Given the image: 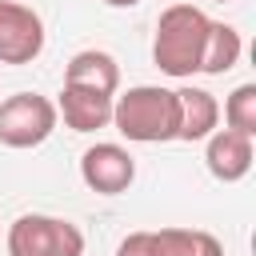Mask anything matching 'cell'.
<instances>
[{"label":"cell","instance_id":"3957f363","mask_svg":"<svg viewBox=\"0 0 256 256\" xmlns=\"http://www.w3.org/2000/svg\"><path fill=\"white\" fill-rule=\"evenodd\" d=\"M8 256H84V232L72 220L24 212L8 224Z\"/></svg>","mask_w":256,"mask_h":256},{"label":"cell","instance_id":"9a60e30c","mask_svg":"<svg viewBox=\"0 0 256 256\" xmlns=\"http://www.w3.org/2000/svg\"><path fill=\"white\" fill-rule=\"evenodd\" d=\"M216 4H224V0H216Z\"/></svg>","mask_w":256,"mask_h":256},{"label":"cell","instance_id":"6da1fadb","mask_svg":"<svg viewBox=\"0 0 256 256\" xmlns=\"http://www.w3.org/2000/svg\"><path fill=\"white\" fill-rule=\"evenodd\" d=\"M208 16L196 4H172L156 20L152 36V64L172 80H192L200 72V52L208 36Z\"/></svg>","mask_w":256,"mask_h":256},{"label":"cell","instance_id":"277c9868","mask_svg":"<svg viewBox=\"0 0 256 256\" xmlns=\"http://www.w3.org/2000/svg\"><path fill=\"white\" fill-rule=\"evenodd\" d=\"M56 100L40 92H16L0 100V144L4 148H40L56 132Z\"/></svg>","mask_w":256,"mask_h":256},{"label":"cell","instance_id":"5bb4252c","mask_svg":"<svg viewBox=\"0 0 256 256\" xmlns=\"http://www.w3.org/2000/svg\"><path fill=\"white\" fill-rule=\"evenodd\" d=\"M104 4H108V8H136L140 0H104Z\"/></svg>","mask_w":256,"mask_h":256},{"label":"cell","instance_id":"7c38bea8","mask_svg":"<svg viewBox=\"0 0 256 256\" xmlns=\"http://www.w3.org/2000/svg\"><path fill=\"white\" fill-rule=\"evenodd\" d=\"M240 52H244V40L232 24L224 20H212L208 24V36H204V52H200V72L204 76H224L240 64Z\"/></svg>","mask_w":256,"mask_h":256},{"label":"cell","instance_id":"5b68a950","mask_svg":"<svg viewBox=\"0 0 256 256\" xmlns=\"http://www.w3.org/2000/svg\"><path fill=\"white\" fill-rule=\"evenodd\" d=\"M116 256H224V244L204 228H144L128 232Z\"/></svg>","mask_w":256,"mask_h":256},{"label":"cell","instance_id":"ba28073f","mask_svg":"<svg viewBox=\"0 0 256 256\" xmlns=\"http://www.w3.org/2000/svg\"><path fill=\"white\" fill-rule=\"evenodd\" d=\"M252 160H256V144L252 136L244 132H232V128H216L208 140H204V164L208 172L220 180V184H236L252 172Z\"/></svg>","mask_w":256,"mask_h":256},{"label":"cell","instance_id":"8fae6325","mask_svg":"<svg viewBox=\"0 0 256 256\" xmlns=\"http://www.w3.org/2000/svg\"><path fill=\"white\" fill-rule=\"evenodd\" d=\"M64 84L88 88V92H100V96H116L120 92V64H116V56H108L100 48H84L68 60Z\"/></svg>","mask_w":256,"mask_h":256},{"label":"cell","instance_id":"30bf717a","mask_svg":"<svg viewBox=\"0 0 256 256\" xmlns=\"http://www.w3.org/2000/svg\"><path fill=\"white\" fill-rule=\"evenodd\" d=\"M56 116L72 132H100V128L112 124V96H100V92L64 84L60 88V100H56Z\"/></svg>","mask_w":256,"mask_h":256},{"label":"cell","instance_id":"9c48e42d","mask_svg":"<svg viewBox=\"0 0 256 256\" xmlns=\"http://www.w3.org/2000/svg\"><path fill=\"white\" fill-rule=\"evenodd\" d=\"M220 128V100L208 88H176V140L196 144Z\"/></svg>","mask_w":256,"mask_h":256},{"label":"cell","instance_id":"52a82bcc","mask_svg":"<svg viewBox=\"0 0 256 256\" xmlns=\"http://www.w3.org/2000/svg\"><path fill=\"white\" fill-rule=\"evenodd\" d=\"M80 180L92 192H100V196H120L136 180V160H132V152L124 144L100 140V144L84 148V156H80Z\"/></svg>","mask_w":256,"mask_h":256},{"label":"cell","instance_id":"8992f818","mask_svg":"<svg viewBox=\"0 0 256 256\" xmlns=\"http://www.w3.org/2000/svg\"><path fill=\"white\" fill-rule=\"evenodd\" d=\"M44 52V20L36 8L0 0V64H32Z\"/></svg>","mask_w":256,"mask_h":256},{"label":"cell","instance_id":"4fadbf2b","mask_svg":"<svg viewBox=\"0 0 256 256\" xmlns=\"http://www.w3.org/2000/svg\"><path fill=\"white\" fill-rule=\"evenodd\" d=\"M224 124L232 132L256 136V84H236L224 100Z\"/></svg>","mask_w":256,"mask_h":256},{"label":"cell","instance_id":"7a4b0ae2","mask_svg":"<svg viewBox=\"0 0 256 256\" xmlns=\"http://www.w3.org/2000/svg\"><path fill=\"white\" fill-rule=\"evenodd\" d=\"M112 128L128 144H168L176 140V88L136 84L112 96Z\"/></svg>","mask_w":256,"mask_h":256}]
</instances>
